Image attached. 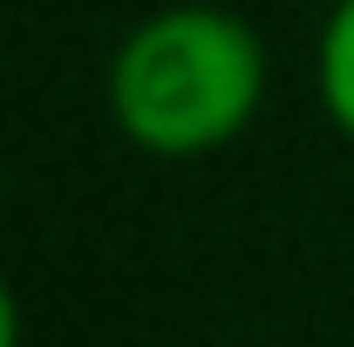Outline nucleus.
I'll list each match as a JSON object with an SVG mask.
<instances>
[{"label": "nucleus", "instance_id": "20e7f679", "mask_svg": "<svg viewBox=\"0 0 354 347\" xmlns=\"http://www.w3.org/2000/svg\"><path fill=\"white\" fill-rule=\"evenodd\" d=\"M327 7H334V0H327Z\"/></svg>", "mask_w": 354, "mask_h": 347}, {"label": "nucleus", "instance_id": "7ed1b4c3", "mask_svg": "<svg viewBox=\"0 0 354 347\" xmlns=\"http://www.w3.org/2000/svg\"><path fill=\"white\" fill-rule=\"evenodd\" d=\"M0 347H21V300H14L7 272H0Z\"/></svg>", "mask_w": 354, "mask_h": 347}, {"label": "nucleus", "instance_id": "f257e3e1", "mask_svg": "<svg viewBox=\"0 0 354 347\" xmlns=\"http://www.w3.org/2000/svg\"><path fill=\"white\" fill-rule=\"evenodd\" d=\"M266 102L259 28L212 0L143 14L109 55V116L143 157L191 164L239 143Z\"/></svg>", "mask_w": 354, "mask_h": 347}, {"label": "nucleus", "instance_id": "f03ea898", "mask_svg": "<svg viewBox=\"0 0 354 347\" xmlns=\"http://www.w3.org/2000/svg\"><path fill=\"white\" fill-rule=\"evenodd\" d=\"M313 88H320L327 123L354 143V0L327 7V28H320V48H313Z\"/></svg>", "mask_w": 354, "mask_h": 347}]
</instances>
